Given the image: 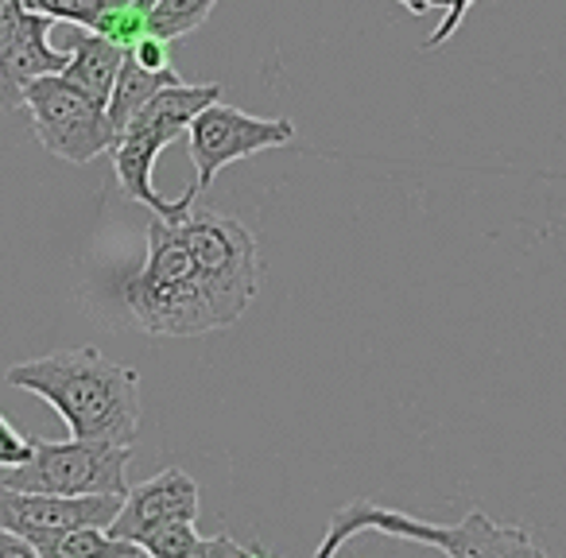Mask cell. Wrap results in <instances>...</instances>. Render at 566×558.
Masks as SVG:
<instances>
[{
    "mask_svg": "<svg viewBox=\"0 0 566 558\" xmlns=\"http://www.w3.org/2000/svg\"><path fill=\"white\" fill-rule=\"evenodd\" d=\"M179 225L190 252H195L206 292H210L213 307H218L221 323L229 330V326L241 323V315L260 292L264 267H260L256 236L237 218H226V213L213 210H190Z\"/></svg>",
    "mask_w": 566,
    "mask_h": 558,
    "instance_id": "4",
    "label": "cell"
},
{
    "mask_svg": "<svg viewBox=\"0 0 566 558\" xmlns=\"http://www.w3.org/2000/svg\"><path fill=\"white\" fill-rule=\"evenodd\" d=\"M128 462H133V446H117V442L35 439V454L17 470H4L0 485L51 496H125L133 488Z\"/></svg>",
    "mask_w": 566,
    "mask_h": 558,
    "instance_id": "5",
    "label": "cell"
},
{
    "mask_svg": "<svg viewBox=\"0 0 566 558\" xmlns=\"http://www.w3.org/2000/svg\"><path fill=\"white\" fill-rule=\"evenodd\" d=\"M133 558H148V555H133Z\"/></svg>",
    "mask_w": 566,
    "mask_h": 558,
    "instance_id": "27",
    "label": "cell"
},
{
    "mask_svg": "<svg viewBox=\"0 0 566 558\" xmlns=\"http://www.w3.org/2000/svg\"><path fill=\"white\" fill-rule=\"evenodd\" d=\"M202 535L195 531V519H175V524L156 527L151 535L140 539V550L148 558H190Z\"/></svg>",
    "mask_w": 566,
    "mask_h": 558,
    "instance_id": "18",
    "label": "cell"
},
{
    "mask_svg": "<svg viewBox=\"0 0 566 558\" xmlns=\"http://www.w3.org/2000/svg\"><path fill=\"white\" fill-rule=\"evenodd\" d=\"M478 0H450L447 4V17H442V24L434 28V35H427V43H423V51H434V48H442V43L450 40V35L458 32V24L465 20V12L473 9Z\"/></svg>",
    "mask_w": 566,
    "mask_h": 558,
    "instance_id": "20",
    "label": "cell"
},
{
    "mask_svg": "<svg viewBox=\"0 0 566 558\" xmlns=\"http://www.w3.org/2000/svg\"><path fill=\"white\" fill-rule=\"evenodd\" d=\"M249 558H275V555H268L264 547H252V550H249Z\"/></svg>",
    "mask_w": 566,
    "mask_h": 558,
    "instance_id": "25",
    "label": "cell"
},
{
    "mask_svg": "<svg viewBox=\"0 0 566 558\" xmlns=\"http://www.w3.org/2000/svg\"><path fill=\"white\" fill-rule=\"evenodd\" d=\"M40 558H133L144 555L136 543H125L109 531V527H78V531H66L59 539L43 543Z\"/></svg>",
    "mask_w": 566,
    "mask_h": 558,
    "instance_id": "15",
    "label": "cell"
},
{
    "mask_svg": "<svg viewBox=\"0 0 566 558\" xmlns=\"http://www.w3.org/2000/svg\"><path fill=\"white\" fill-rule=\"evenodd\" d=\"M365 531L388 535V539L423 543V547H439L447 558H543L547 555L520 524H496L485 512H470L462 524H427V519L411 516V512L354 501L331 516L315 558H338V550L346 547L354 535H365Z\"/></svg>",
    "mask_w": 566,
    "mask_h": 558,
    "instance_id": "3",
    "label": "cell"
},
{
    "mask_svg": "<svg viewBox=\"0 0 566 558\" xmlns=\"http://www.w3.org/2000/svg\"><path fill=\"white\" fill-rule=\"evenodd\" d=\"M187 140H190V159H195L198 179L182 198L195 206V198L202 194V190H210L213 179H218V171H226L229 164L256 156V151L292 144L295 140V120L252 117V113L237 109V105L213 102L210 109H202L195 117Z\"/></svg>",
    "mask_w": 566,
    "mask_h": 558,
    "instance_id": "7",
    "label": "cell"
},
{
    "mask_svg": "<svg viewBox=\"0 0 566 558\" xmlns=\"http://www.w3.org/2000/svg\"><path fill=\"white\" fill-rule=\"evenodd\" d=\"M159 144L148 140V136L140 133H125L117 144H113V175H117L120 182V194L133 198V202L148 206L156 218H167V221H182L195 206L187 202V198H175V202H167L164 194L156 190V182H151V175H156V159H159Z\"/></svg>",
    "mask_w": 566,
    "mask_h": 558,
    "instance_id": "12",
    "label": "cell"
},
{
    "mask_svg": "<svg viewBox=\"0 0 566 558\" xmlns=\"http://www.w3.org/2000/svg\"><path fill=\"white\" fill-rule=\"evenodd\" d=\"M0 558H40V550L32 543H24L20 535L0 531Z\"/></svg>",
    "mask_w": 566,
    "mask_h": 558,
    "instance_id": "23",
    "label": "cell"
},
{
    "mask_svg": "<svg viewBox=\"0 0 566 558\" xmlns=\"http://www.w3.org/2000/svg\"><path fill=\"white\" fill-rule=\"evenodd\" d=\"M198 508H202V504H198L195 477L171 465V470L156 473V477L128 488L125 504H120L109 531L117 535V539L140 547L144 535H151L156 527L175 524V519H198Z\"/></svg>",
    "mask_w": 566,
    "mask_h": 558,
    "instance_id": "9",
    "label": "cell"
},
{
    "mask_svg": "<svg viewBox=\"0 0 566 558\" xmlns=\"http://www.w3.org/2000/svg\"><path fill=\"white\" fill-rule=\"evenodd\" d=\"M120 303L128 318L151 338H206V334L226 330L198 275L182 225L156 218V213L148 221V256L140 272H133L120 284Z\"/></svg>",
    "mask_w": 566,
    "mask_h": 558,
    "instance_id": "2",
    "label": "cell"
},
{
    "mask_svg": "<svg viewBox=\"0 0 566 558\" xmlns=\"http://www.w3.org/2000/svg\"><path fill=\"white\" fill-rule=\"evenodd\" d=\"M24 113L32 120L35 140L66 164H90L117 144L105 102L90 97L63 74H48V78L32 82Z\"/></svg>",
    "mask_w": 566,
    "mask_h": 558,
    "instance_id": "6",
    "label": "cell"
},
{
    "mask_svg": "<svg viewBox=\"0 0 566 558\" xmlns=\"http://www.w3.org/2000/svg\"><path fill=\"white\" fill-rule=\"evenodd\" d=\"M32 454H35V439L20 434L17 427L4 419V411H0V470H17V465H24Z\"/></svg>",
    "mask_w": 566,
    "mask_h": 558,
    "instance_id": "19",
    "label": "cell"
},
{
    "mask_svg": "<svg viewBox=\"0 0 566 558\" xmlns=\"http://www.w3.org/2000/svg\"><path fill=\"white\" fill-rule=\"evenodd\" d=\"M396 4H403L411 17H427L431 9H447L450 0H396Z\"/></svg>",
    "mask_w": 566,
    "mask_h": 558,
    "instance_id": "24",
    "label": "cell"
},
{
    "mask_svg": "<svg viewBox=\"0 0 566 558\" xmlns=\"http://www.w3.org/2000/svg\"><path fill=\"white\" fill-rule=\"evenodd\" d=\"M66 55H71V63H66L63 78H71L74 86L86 90L90 97L109 105L117 74H120V66H125V51L113 48L105 35L90 32V28H74L71 40H66Z\"/></svg>",
    "mask_w": 566,
    "mask_h": 558,
    "instance_id": "13",
    "label": "cell"
},
{
    "mask_svg": "<svg viewBox=\"0 0 566 558\" xmlns=\"http://www.w3.org/2000/svg\"><path fill=\"white\" fill-rule=\"evenodd\" d=\"M90 32L105 35L113 48H120L125 55H133L136 43L151 35V20H148V9H140L136 0H125V4H113V9H105L102 20H97Z\"/></svg>",
    "mask_w": 566,
    "mask_h": 558,
    "instance_id": "17",
    "label": "cell"
},
{
    "mask_svg": "<svg viewBox=\"0 0 566 558\" xmlns=\"http://www.w3.org/2000/svg\"><path fill=\"white\" fill-rule=\"evenodd\" d=\"M175 82H182L179 74H175V66L171 71H148V66L136 63L133 55H125V66H120V74H117V86H113V97H109V105H105L117 140L125 136V128L133 125L136 113H140L159 90L175 86Z\"/></svg>",
    "mask_w": 566,
    "mask_h": 558,
    "instance_id": "14",
    "label": "cell"
},
{
    "mask_svg": "<svg viewBox=\"0 0 566 558\" xmlns=\"http://www.w3.org/2000/svg\"><path fill=\"white\" fill-rule=\"evenodd\" d=\"M51 24L55 20L32 12L17 40L0 51V109H24L32 82L66 71L71 55L51 48Z\"/></svg>",
    "mask_w": 566,
    "mask_h": 558,
    "instance_id": "10",
    "label": "cell"
},
{
    "mask_svg": "<svg viewBox=\"0 0 566 558\" xmlns=\"http://www.w3.org/2000/svg\"><path fill=\"white\" fill-rule=\"evenodd\" d=\"M136 4H140V9H151V4H156V0H136Z\"/></svg>",
    "mask_w": 566,
    "mask_h": 558,
    "instance_id": "26",
    "label": "cell"
},
{
    "mask_svg": "<svg viewBox=\"0 0 566 558\" xmlns=\"http://www.w3.org/2000/svg\"><path fill=\"white\" fill-rule=\"evenodd\" d=\"M12 388L32 392L66 423L71 439L133 446L140 431V372L94 346L20 361L4 372Z\"/></svg>",
    "mask_w": 566,
    "mask_h": 558,
    "instance_id": "1",
    "label": "cell"
},
{
    "mask_svg": "<svg viewBox=\"0 0 566 558\" xmlns=\"http://www.w3.org/2000/svg\"><path fill=\"white\" fill-rule=\"evenodd\" d=\"M213 4H218V0H156L148 9L151 35H159V40H167V43L182 40V35L198 32V28L210 20Z\"/></svg>",
    "mask_w": 566,
    "mask_h": 558,
    "instance_id": "16",
    "label": "cell"
},
{
    "mask_svg": "<svg viewBox=\"0 0 566 558\" xmlns=\"http://www.w3.org/2000/svg\"><path fill=\"white\" fill-rule=\"evenodd\" d=\"M133 59L148 66V71H171V43L159 40V35H148V40L136 43Z\"/></svg>",
    "mask_w": 566,
    "mask_h": 558,
    "instance_id": "21",
    "label": "cell"
},
{
    "mask_svg": "<svg viewBox=\"0 0 566 558\" xmlns=\"http://www.w3.org/2000/svg\"><path fill=\"white\" fill-rule=\"evenodd\" d=\"M252 547H241V543L233 539V535H213V539H202L195 547V555L190 558H249Z\"/></svg>",
    "mask_w": 566,
    "mask_h": 558,
    "instance_id": "22",
    "label": "cell"
},
{
    "mask_svg": "<svg viewBox=\"0 0 566 558\" xmlns=\"http://www.w3.org/2000/svg\"><path fill=\"white\" fill-rule=\"evenodd\" d=\"M543 558H547V555H543Z\"/></svg>",
    "mask_w": 566,
    "mask_h": 558,
    "instance_id": "28",
    "label": "cell"
},
{
    "mask_svg": "<svg viewBox=\"0 0 566 558\" xmlns=\"http://www.w3.org/2000/svg\"><path fill=\"white\" fill-rule=\"evenodd\" d=\"M125 496H51L0 485V531L20 535L32 547L78 527H109Z\"/></svg>",
    "mask_w": 566,
    "mask_h": 558,
    "instance_id": "8",
    "label": "cell"
},
{
    "mask_svg": "<svg viewBox=\"0 0 566 558\" xmlns=\"http://www.w3.org/2000/svg\"><path fill=\"white\" fill-rule=\"evenodd\" d=\"M213 102H221L218 82H202V86H195V82H175V86L159 90V94L136 113L125 133H140V136H148V140H156L159 148H167V144H175L179 136H187L198 113L210 109Z\"/></svg>",
    "mask_w": 566,
    "mask_h": 558,
    "instance_id": "11",
    "label": "cell"
}]
</instances>
